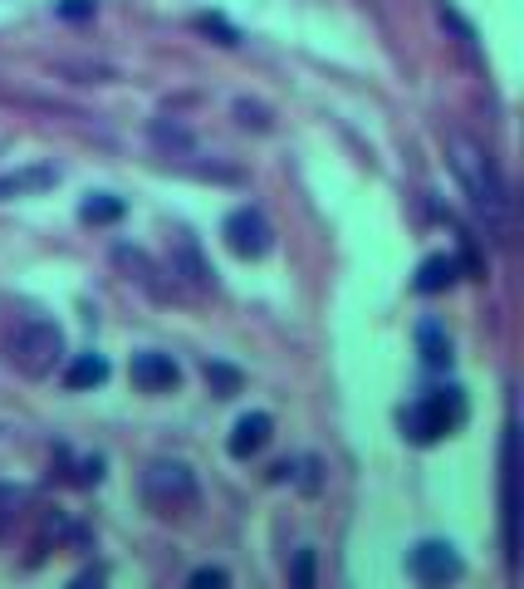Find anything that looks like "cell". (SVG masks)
Returning <instances> with one entry per match:
<instances>
[{
  "mask_svg": "<svg viewBox=\"0 0 524 589\" xmlns=\"http://www.w3.org/2000/svg\"><path fill=\"white\" fill-rule=\"evenodd\" d=\"M461 423H465V393L461 389H431L427 399H417L402 413V433L412 437L417 447H431V442L451 437Z\"/></svg>",
  "mask_w": 524,
  "mask_h": 589,
  "instance_id": "cell-1",
  "label": "cell"
},
{
  "mask_svg": "<svg viewBox=\"0 0 524 589\" xmlns=\"http://www.w3.org/2000/svg\"><path fill=\"white\" fill-rule=\"evenodd\" d=\"M143 496L157 516H187V512H197L201 492H197L191 467H181V462H153L143 477Z\"/></svg>",
  "mask_w": 524,
  "mask_h": 589,
  "instance_id": "cell-2",
  "label": "cell"
},
{
  "mask_svg": "<svg viewBox=\"0 0 524 589\" xmlns=\"http://www.w3.org/2000/svg\"><path fill=\"white\" fill-rule=\"evenodd\" d=\"M64 359V334L60 324H25L15 339H10V364H15L25 379H44V373H54V364Z\"/></svg>",
  "mask_w": 524,
  "mask_h": 589,
  "instance_id": "cell-3",
  "label": "cell"
},
{
  "mask_svg": "<svg viewBox=\"0 0 524 589\" xmlns=\"http://www.w3.org/2000/svg\"><path fill=\"white\" fill-rule=\"evenodd\" d=\"M407 570H412V580L421 589H451L465 575V565L451 540H421V546L407 555Z\"/></svg>",
  "mask_w": 524,
  "mask_h": 589,
  "instance_id": "cell-4",
  "label": "cell"
},
{
  "mask_svg": "<svg viewBox=\"0 0 524 589\" xmlns=\"http://www.w3.org/2000/svg\"><path fill=\"white\" fill-rule=\"evenodd\" d=\"M226 246H231L241 260H260L275 246V231H270V221L260 217L255 207H241L226 217Z\"/></svg>",
  "mask_w": 524,
  "mask_h": 589,
  "instance_id": "cell-5",
  "label": "cell"
},
{
  "mask_svg": "<svg viewBox=\"0 0 524 589\" xmlns=\"http://www.w3.org/2000/svg\"><path fill=\"white\" fill-rule=\"evenodd\" d=\"M461 173H465V183H471L475 207H481L485 217H500V211L510 207V197H505V187H500L490 157H481V153H471V147H465V153H461Z\"/></svg>",
  "mask_w": 524,
  "mask_h": 589,
  "instance_id": "cell-6",
  "label": "cell"
},
{
  "mask_svg": "<svg viewBox=\"0 0 524 589\" xmlns=\"http://www.w3.org/2000/svg\"><path fill=\"white\" fill-rule=\"evenodd\" d=\"M270 433H275V417H270V413H245V417H235L231 437H226V452L245 462V457H255V452L265 447Z\"/></svg>",
  "mask_w": 524,
  "mask_h": 589,
  "instance_id": "cell-7",
  "label": "cell"
},
{
  "mask_svg": "<svg viewBox=\"0 0 524 589\" xmlns=\"http://www.w3.org/2000/svg\"><path fill=\"white\" fill-rule=\"evenodd\" d=\"M128 373H133V383H138L143 393H167V389H177V379H181L172 354H133Z\"/></svg>",
  "mask_w": 524,
  "mask_h": 589,
  "instance_id": "cell-8",
  "label": "cell"
},
{
  "mask_svg": "<svg viewBox=\"0 0 524 589\" xmlns=\"http://www.w3.org/2000/svg\"><path fill=\"white\" fill-rule=\"evenodd\" d=\"M455 276H461V260H455V256H427L417 266V290L421 294H441Z\"/></svg>",
  "mask_w": 524,
  "mask_h": 589,
  "instance_id": "cell-9",
  "label": "cell"
},
{
  "mask_svg": "<svg viewBox=\"0 0 524 589\" xmlns=\"http://www.w3.org/2000/svg\"><path fill=\"white\" fill-rule=\"evenodd\" d=\"M417 344H421V359H427L431 369H447L451 364V339L441 330L437 320H421L417 324Z\"/></svg>",
  "mask_w": 524,
  "mask_h": 589,
  "instance_id": "cell-10",
  "label": "cell"
},
{
  "mask_svg": "<svg viewBox=\"0 0 524 589\" xmlns=\"http://www.w3.org/2000/svg\"><path fill=\"white\" fill-rule=\"evenodd\" d=\"M108 379V359L104 354H78L74 364H70V373H64V383H70V389H98V383Z\"/></svg>",
  "mask_w": 524,
  "mask_h": 589,
  "instance_id": "cell-11",
  "label": "cell"
},
{
  "mask_svg": "<svg viewBox=\"0 0 524 589\" xmlns=\"http://www.w3.org/2000/svg\"><path fill=\"white\" fill-rule=\"evenodd\" d=\"M78 217L104 226V221H118L123 217V197H108V192H94V197H84V207H78Z\"/></svg>",
  "mask_w": 524,
  "mask_h": 589,
  "instance_id": "cell-12",
  "label": "cell"
},
{
  "mask_svg": "<svg viewBox=\"0 0 524 589\" xmlns=\"http://www.w3.org/2000/svg\"><path fill=\"white\" fill-rule=\"evenodd\" d=\"M318 555L314 550H294L290 560V589H318Z\"/></svg>",
  "mask_w": 524,
  "mask_h": 589,
  "instance_id": "cell-13",
  "label": "cell"
},
{
  "mask_svg": "<svg viewBox=\"0 0 524 589\" xmlns=\"http://www.w3.org/2000/svg\"><path fill=\"white\" fill-rule=\"evenodd\" d=\"M54 173L50 167H35V173H15V177H0V197H10V192H40L50 187Z\"/></svg>",
  "mask_w": 524,
  "mask_h": 589,
  "instance_id": "cell-14",
  "label": "cell"
},
{
  "mask_svg": "<svg viewBox=\"0 0 524 589\" xmlns=\"http://www.w3.org/2000/svg\"><path fill=\"white\" fill-rule=\"evenodd\" d=\"M207 383L221 399H231V393H241V373L235 369H226V364H207Z\"/></svg>",
  "mask_w": 524,
  "mask_h": 589,
  "instance_id": "cell-15",
  "label": "cell"
},
{
  "mask_svg": "<svg viewBox=\"0 0 524 589\" xmlns=\"http://www.w3.org/2000/svg\"><path fill=\"white\" fill-rule=\"evenodd\" d=\"M187 589H231V580H226L221 565H201V570L187 580Z\"/></svg>",
  "mask_w": 524,
  "mask_h": 589,
  "instance_id": "cell-16",
  "label": "cell"
},
{
  "mask_svg": "<svg viewBox=\"0 0 524 589\" xmlns=\"http://www.w3.org/2000/svg\"><path fill=\"white\" fill-rule=\"evenodd\" d=\"M197 30H207V35H216L221 44H235V40H241V35H235L231 25H226L221 16H197Z\"/></svg>",
  "mask_w": 524,
  "mask_h": 589,
  "instance_id": "cell-17",
  "label": "cell"
},
{
  "mask_svg": "<svg viewBox=\"0 0 524 589\" xmlns=\"http://www.w3.org/2000/svg\"><path fill=\"white\" fill-rule=\"evenodd\" d=\"M54 10H60L64 20H88L94 16V0H54Z\"/></svg>",
  "mask_w": 524,
  "mask_h": 589,
  "instance_id": "cell-18",
  "label": "cell"
},
{
  "mask_svg": "<svg viewBox=\"0 0 524 589\" xmlns=\"http://www.w3.org/2000/svg\"><path fill=\"white\" fill-rule=\"evenodd\" d=\"M70 589H104V575H98V570H84V575H78V580H74Z\"/></svg>",
  "mask_w": 524,
  "mask_h": 589,
  "instance_id": "cell-19",
  "label": "cell"
}]
</instances>
